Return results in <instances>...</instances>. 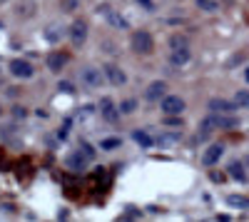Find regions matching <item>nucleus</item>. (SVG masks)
<instances>
[{"mask_svg":"<svg viewBox=\"0 0 249 222\" xmlns=\"http://www.w3.org/2000/svg\"><path fill=\"white\" fill-rule=\"evenodd\" d=\"M177 140H179V132H164V135H160V137L155 140V143H157L160 148H170V145L177 143Z\"/></svg>","mask_w":249,"mask_h":222,"instance_id":"18","label":"nucleus"},{"mask_svg":"<svg viewBox=\"0 0 249 222\" xmlns=\"http://www.w3.org/2000/svg\"><path fill=\"white\" fill-rule=\"evenodd\" d=\"M160 110H162L164 115H182L184 100H182L179 95H164L162 103H160Z\"/></svg>","mask_w":249,"mask_h":222,"instance_id":"3","label":"nucleus"},{"mask_svg":"<svg viewBox=\"0 0 249 222\" xmlns=\"http://www.w3.org/2000/svg\"><path fill=\"white\" fill-rule=\"evenodd\" d=\"M80 80H82L88 88L97 90V88H102V83H105V75H102L97 68H85V70L80 73Z\"/></svg>","mask_w":249,"mask_h":222,"instance_id":"4","label":"nucleus"},{"mask_svg":"<svg viewBox=\"0 0 249 222\" xmlns=\"http://www.w3.org/2000/svg\"><path fill=\"white\" fill-rule=\"evenodd\" d=\"M80 150H82V152H85V155H88L90 160L95 157V148H92L90 143H85V140H80Z\"/></svg>","mask_w":249,"mask_h":222,"instance_id":"24","label":"nucleus"},{"mask_svg":"<svg viewBox=\"0 0 249 222\" xmlns=\"http://www.w3.org/2000/svg\"><path fill=\"white\" fill-rule=\"evenodd\" d=\"M137 110V100H124V103H120V112L124 115H132Z\"/></svg>","mask_w":249,"mask_h":222,"instance_id":"22","label":"nucleus"},{"mask_svg":"<svg viewBox=\"0 0 249 222\" xmlns=\"http://www.w3.org/2000/svg\"><path fill=\"white\" fill-rule=\"evenodd\" d=\"M8 70H10V75H13V77H18V80H30V77L35 75L33 65L28 63V60H23V57H15V60H10Z\"/></svg>","mask_w":249,"mask_h":222,"instance_id":"2","label":"nucleus"},{"mask_svg":"<svg viewBox=\"0 0 249 222\" xmlns=\"http://www.w3.org/2000/svg\"><path fill=\"white\" fill-rule=\"evenodd\" d=\"M167 125H172V128H182V117H177V115H170L167 120H164Z\"/></svg>","mask_w":249,"mask_h":222,"instance_id":"27","label":"nucleus"},{"mask_svg":"<svg viewBox=\"0 0 249 222\" xmlns=\"http://www.w3.org/2000/svg\"><path fill=\"white\" fill-rule=\"evenodd\" d=\"M100 115L107 120V123H117L120 120V108H115V103L110 97H102L100 100Z\"/></svg>","mask_w":249,"mask_h":222,"instance_id":"6","label":"nucleus"},{"mask_svg":"<svg viewBox=\"0 0 249 222\" xmlns=\"http://www.w3.org/2000/svg\"><path fill=\"white\" fill-rule=\"evenodd\" d=\"M164 92H167V85H164L162 80H155V83H150V88L144 90V97H147L150 103H157V100L164 97Z\"/></svg>","mask_w":249,"mask_h":222,"instance_id":"9","label":"nucleus"},{"mask_svg":"<svg viewBox=\"0 0 249 222\" xmlns=\"http://www.w3.org/2000/svg\"><path fill=\"white\" fill-rule=\"evenodd\" d=\"M187 60H190V50H187V45H179V48H172V55H170V63L172 65H184Z\"/></svg>","mask_w":249,"mask_h":222,"instance_id":"14","label":"nucleus"},{"mask_svg":"<svg viewBox=\"0 0 249 222\" xmlns=\"http://www.w3.org/2000/svg\"><path fill=\"white\" fill-rule=\"evenodd\" d=\"M152 48H155V40H152V35H150L147 30H137V33H132V50H135V53H140V55H150Z\"/></svg>","mask_w":249,"mask_h":222,"instance_id":"1","label":"nucleus"},{"mask_svg":"<svg viewBox=\"0 0 249 222\" xmlns=\"http://www.w3.org/2000/svg\"><path fill=\"white\" fill-rule=\"evenodd\" d=\"M227 205H230V207H239V210H249V197H244V195H230V197H227Z\"/></svg>","mask_w":249,"mask_h":222,"instance_id":"16","label":"nucleus"},{"mask_svg":"<svg viewBox=\"0 0 249 222\" xmlns=\"http://www.w3.org/2000/svg\"><path fill=\"white\" fill-rule=\"evenodd\" d=\"M65 63H68V55L65 53H50L48 55V68L53 73H60L62 68H65Z\"/></svg>","mask_w":249,"mask_h":222,"instance_id":"13","label":"nucleus"},{"mask_svg":"<svg viewBox=\"0 0 249 222\" xmlns=\"http://www.w3.org/2000/svg\"><path fill=\"white\" fill-rule=\"evenodd\" d=\"M13 115H15V117H20V120H23V117H25V110H23V108H15V110H13Z\"/></svg>","mask_w":249,"mask_h":222,"instance_id":"30","label":"nucleus"},{"mask_svg":"<svg viewBox=\"0 0 249 222\" xmlns=\"http://www.w3.org/2000/svg\"><path fill=\"white\" fill-rule=\"evenodd\" d=\"M197 5H199L202 10H207V13H214V10H219V5L214 3V0H197Z\"/></svg>","mask_w":249,"mask_h":222,"instance_id":"23","label":"nucleus"},{"mask_svg":"<svg viewBox=\"0 0 249 222\" xmlns=\"http://www.w3.org/2000/svg\"><path fill=\"white\" fill-rule=\"evenodd\" d=\"M214 130H219V128H217V120H214V112H212V115H207V117L202 120V123H199L197 140H207V137H210Z\"/></svg>","mask_w":249,"mask_h":222,"instance_id":"10","label":"nucleus"},{"mask_svg":"<svg viewBox=\"0 0 249 222\" xmlns=\"http://www.w3.org/2000/svg\"><path fill=\"white\" fill-rule=\"evenodd\" d=\"M70 40H72L75 48H80L88 40V23L85 20H75V23L70 25Z\"/></svg>","mask_w":249,"mask_h":222,"instance_id":"5","label":"nucleus"},{"mask_svg":"<svg viewBox=\"0 0 249 222\" xmlns=\"http://www.w3.org/2000/svg\"><path fill=\"white\" fill-rule=\"evenodd\" d=\"M88 163H90V157L82 152V150H75L72 155H68V167L72 172H82V170L88 167Z\"/></svg>","mask_w":249,"mask_h":222,"instance_id":"7","label":"nucleus"},{"mask_svg":"<svg viewBox=\"0 0 249 222\" xmlns=\"http://www.w3.org/2000/svg\"><path fill=\"white\" fill-rule=\"evenodd\" d=\"M222 155H224V148H222V145H210V148L202 152V165H207V167L217 165Z\"/></svg>","mask_w":249,"mask_h":222,"instance_id":"8","label":"nucleus"},{"mask_svg":"<svg viewBox=\"0 0 249 222\" xmlns=\"http://www.w3.org/2000/svg\"><path fill=\"white\" fill-rule=\"evenodd\" d=\"M132 137H135V143H137V145H142L144 150L155 145V137H152L147 130H135V132H132Z\"/></svg>","mask_w":249,"mask_h":222,"instance_id":"15","label":"nucleus"},{"mask_svg":"<svg viewBox=\"0 0 249 222\" xmlns=\"http://www.w3.org/2000/svg\"><path fill=\"white\" fill-rule=\"evenodd\" d=\"M105 77L110 80L115 88H120V85L127 83V75H124L122 68H117V65H105Z\"/></svg>","mask_w":249,"mask_h":222,"instance_id":"11","label":"nucleus"},{"mask_svg":"<svg viewBox=\"0 0 249 222\" xmlns=\"http://www.w3.org/2000/svg\"><path fill=\"white\" fill-rule=\"evenodd\" d=\"M239 105L237 103H230V100H224V97H212L210 100V110L212 112H234Z\"/></svg>","mask_w":249,"mask_h":222,"instance_id":"12","label":"nucleus"},{"mask_svg":"<svg viewBox=\"0 0 249 222\" xmlns=\"http://www.w3.org/2000/svg\"><path fill=\"white\" fill-rule=\"evenodd\" d=\"M234 103H237L239 108H249V90H237Z\"/></svg>","mask_w":249,"mask_h":222,"instance_id":"21","label":"nucleus"},{"mask_svg":"<svg viewBox=\"0 0 249 222\" xmlns=\"http://www.w3.org/2000/svg\"><path fill=\"white\" fill-rule=\"evenodd\" d=\"M137 3H140L144 10H150V13H152V10H157V3H160V0H137Z\"/></svg>","mask_w":249,"mask_h":222,"instance_id":"25","label":"nucleus"},{"mask_svg":"<svg viewBox=\"0 0 249 222\" xmlns=\"http://www.w3.org/2000/svg\"><path fill=\"white\" fill-rule=\"evenodd\" d=\"M62 35H65V28L57 25V23H53V25L48 28V33H45V37L50 40V43H57V40H60Z\"/></svg>","mask_w":249,"mask_h":222,"instance_id":"19","label":"nucleus"},{"mask_svg":"<svg viewBox=\"0 0 249 222\" xmlns=\"http://www.w3.org/2000/svg\"><path fill=\"white\" fill-rule=\"evenodd\" d=\"M0 3H5V0H0Z\"/></svg>","mask_w":249,"mask_h":222,"instance_id":"32","label":"nucleus"},{"mask_svg":"<svg viewBox=\"0 0 249 222\" xmlns=\"http://www.w3.org/2000/svg\"><path fill=\"white\" fill-rule=\"evenodd\" d=\"M212 180H214V183H222V180H224V175H217V172H212Z\"/></svg>","mask_w":249,"mask_h":222,"instance_id":"31","label":"nucleus"},{"mask_svg":"<svg viewBox=\"0 0 249 222\" xmlns=\"http://www.w3.org/2000/svg\"><path fill=\"white\" fill-rule=\"evenodd\" d=\"M120 148V137H105L100 140V150H117Z\"/></svg>","mask_w":249,"mask_h":222,"instance_id":"20","label":"nucleus"},{"mask_svg":"<svg viewBox=\"0 0 249 222\" xmlns=\"http://www.w3.org/2000/svg\"><path fill=\"white\" fill-rule=\"evenodd\" d=\"M179 45H187V43H184V37L175 35V37H172V48H179Z\"/></svg>","mask_w":249,"mask_h":222,"instance_id":"29","label":"nucleus"},{"mask_svg":"<svg viewBox=\"0 0 249 222\" xmlns=\"http://www.w3.org/2000/svg\"><path fill=\"white\" fill-rule=\"evenodd\" d=\"M227 170H230V175H232L234 180H239V183H247V172H244V165H242V163H237V160H234V163H230V167H227Z\"/></svg>","mask_w":249,"mask_h":222,"instance_id":"17","label":"nucleus"},{"mask_svg":"<svg viewBox=\"0 0 249 222\" xmlns=\"http://www.w3.org/2000/svg\"><path fill=\"white\" fill-rule=\"evenodd\" d=\"M57 90H60V92H68V95H70V92H75L72 83H68V80H62V83L57 85Z\"/></svg>","mask_w":249,"mask_h":222,"instance_id":"26","label":"nucleus"},{"mask_svg":"<svg viewBox=\"0 0 249 222\" xmlns=\"http://www.w3.org/2000/svg\"><path fill=\"white\" fill-rule=\"evenodd\" d=\"M124 217H127V220H132V217H140V210H135V207H127V212H124Z\"/></svg>","mask_w":249,"mask_h":222,"instance_id":"28","label":"nucleus"}]
</instances>
